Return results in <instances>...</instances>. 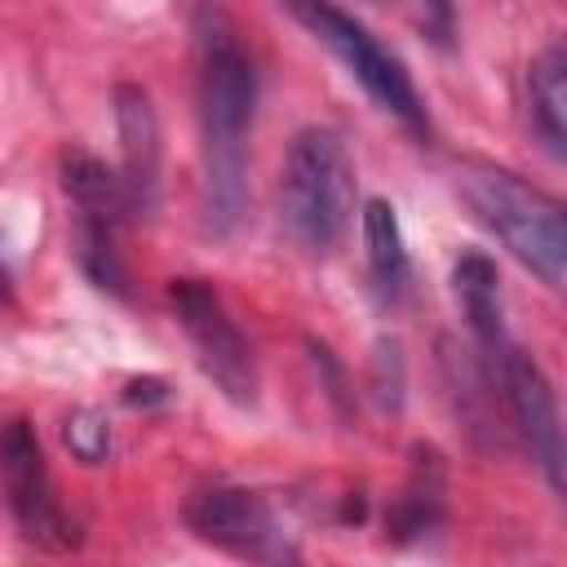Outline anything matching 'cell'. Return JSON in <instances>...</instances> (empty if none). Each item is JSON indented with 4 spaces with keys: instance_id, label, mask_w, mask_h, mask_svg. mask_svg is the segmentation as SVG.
I'll return each mask as SVG.
<instances>
[{
    "instance_id": "30bf717a",
    "label": "cell",
    "mask_w": 567,
    "mask_h": 567,
    "mask_svg": "<svg viewBox=\"0 0 567 567\" xmlns=\"http://www.w3.org/2000/svg\"><path fill=\"white\" fill-rule=\"evenodd\" d=\"M62 190L75 208V230H102L120 235V221L128 217V199L120 177L89 151H66L62 155Z\"/></svg>"
},
{
    "instance_id": "9a60e30c",
    "label": "cell",
    "mask_w": 567,
    "mask_h": 567,
    "mask_svg": "<svg viewBox=\"0 0 567 567\" xmlns=\"http://www.w3.org/2000/svg\"><path fill=\"white\" fill-rule=\"evenodd\" d=\"M62 439H66V447H71L84 465H97V461H106V452H111V430H106V421H102L93 408H75V412L66 416V425H62Z\"/></svg>"
},
{
    "instance_id": "2e32d148",
    "label": "cell",
    "mask_w": 567,
    "mask_h": 567,
    "mask_svg": "<svg viewBox=\"0 0 567 567\" xmlns=\"http://www.w3.org/2000/svg\"><path fill=\"white\" fill-rule=\"evenodd\" d=\"M124 399H128V403H159V399H164V381H155V377H146V381H128Z\"/></svg>"
},
{
    "instance_id": "8fae6325",
    "label": "cell",
    "mask_w": 567,
    "mask_h": 567,
    "mask_svg": "<svg viewBox=\"0 0 567 567\" xmlns=\"http://www.w3.org/2000/svg\"><path fill=\"white\" fill-rule=\"evenodd\" d=\"M452 284H456V297H461V310L470 319V332L478 337V350H496L501 341H509V328H505V310H501V279H496V266L483 257V252H465L452 270Z\"/></svg>"
},
{
    "instance_id": "5b68a950",
    "label": "cell",
    "mask_w": 567,
    "mask_h": 567,
    "mask_svg": "<svg viewBox=\"0 0 567 567\" xmlns=\"http://www.w3.org/2000/svg\"><path fill=\"white\" fill-rule=\"evenodd\" d=\"M168 306H173L186 341L195 346V359H199L204 377L230 403H239V408L257 403V359H252L248 337L226 315L221 297L204 279H173L168 284Z\"/></svg>"
},
{
    "instance_id": "7c38bea8",
    "label": "cell",
    "mask_w": 567,
    "mask_h": 567,
    "mask_svg": "<svg viewBox=\"0 0 567 567\" xmlns=\"http://www.w3.org/2000/svg\"><path fill=\"white\" fill-rule=\"evenodd\" d=\"M527 93H532V120L536 133L545 137V146L554 155H563L567 146V53L554 44L532 62L527 75Z\"/></svg>"
},
{
    "instance_id": "277c9868",
    "label": "cell",
    "mask_w": 567,
    "mask_h": 567,
    "mask_svg": "<svg viewBox=\"0 0 567 567\" xmlns=\"http://www.w3.org/2000/svg\"><path fill=\"white\" fill-rule=\"evenodd\" d=\"M284 9L363 84V93H368L377 106L394 111V115L408 120V124H421V102H416V89H412L403 62L390 58V53L368 35L363 22H354V18H350L346 9H337L332 0H284Z\"/></svg>"
},
{
    "instance_id": "ba28073f",
    "label": "cell",
    "mask_w": 567,
    "mask_h": 567,
    "mask_svg": "<svg viewBox=\"0 0 567 567\" xmlns=\"http://www.w3.org/2000/svg\"><path fill=\"white\" fill-rule=\"evenodd\" d=\"M186 527L235 558H292L270 505L248 487H204L186 501Z\"/></svg>"
},
{
    "instance_id": "7a4b0ae2",
    "label": "cell",
    "mask_w": 567,
    "mask_h": 567,
    "mask_svg": "<svg viewBox=\"0 0 567 567\" xmlns=\"http://www.w3.org/2000/svg\"><path fill=\"white\" fill-rule=\"evenodd\" d=\"M354 213V164L332 128H301L279 168V217L288 235L323 257L337 248Z\"/></svg>"
},
{
    "instance_id": "9c48e42d",
    "label": "cell",
    "mask_w": 567,
    "mask_h": 567,
    "mask_svg": "<svg viewBox=\"0 0 567 567\" xmlns=\"http://www.w3.org/2000/svg\"><path fill=\"white\" fill-rule=\"evenodd\" d=\"M115 128H120V155H124L120 186H124L128 213L151 217L159 204V120L142 84L115 89Z\"/></svg>"
},
{
    "instance_id": "3957f363",
    "label": "cell",
    "mask_w": 567,
    "mask_h": 567,
    "mask_svg": "<svg viewBox=\"0 0 567 567\" xmlns=\"http://www.w3.org/2000/svg\"><path fill=\"white\" fill-rule=\"evenodd\" d=\"M461 195L474 208V217L549 288H563L567 266V226L558 199L545 190L518 182L505 168H465Z\"/></svg>"
},
{
    "instance_id": "5bb4252c",
    "label": "cell",
    "mask_w": 567,
    "mask_h": 567,
    "mask_svg": "<svg viewBox=\"0 0 567 567\" xmlns=\"http://www.w3.org/2000/svg\"><path fill=\"white\" fill-rule=\"evenodd\" d=\"M439 505H443V465H439V452L434 447H416L412 478H408L403 501L390 514V527L399 536H421L439 518Z\"/></svg>"
},
{
    "instance_id": "52a82bcc",
    "label": "cell",
    "mask_w": 567,
    "mask_h": 567,
    "mask_svg": "<svg viewBox=\"0 0 567 567\" xmlns=\"http://www.w3.org/2000/svg\"><path fill=\"white\" fill-rule=\"evenodd\" d=\"M483 368H487V381L501 390V399H505L532 461L540 465L545 483L554 492H563V425H558V403H554L545 372L514 341L483 350Z\"/></svg>"
},
{
    "instance_id": "6da1fadb",
    "label": "cell",
    "mask_w": 567,
    "mask_h": 567,
    "mask_svg": "<svg viewBox=\"0 0 567 567\" xmlns=\"http://www.w3.org/2000/svg\"><path fill=\"white\" fill-rule=\"evenodd\" d=\"M195 89L204 137V217L221 235L244 213V137L257 111V75L230 31H199Z\"/></svg>"
},
{
    "instance_id": "8992f818",
    "label": "cell",
    "mask_w": 567,
    "mask_h": 567,
    "mask_svg": "<svg viewBox=\"0 0 567 567\" xmlns=\"http://www.w3.org/2000/svg\"><path fill=\"white\" fill-rule=\"evenodd\" d=\"M0 483H4V501L22 527V536L40 549H71L75 523L66 518V509L58 505L40 439L27 421H4L0 425Z\"/></svg>"
},
{
    "instance_id": "e0dca14e",
    "label": "cell",
    "mask_w": 567,
    "mask_h": 567,
    "mask_svg": "<svg viewBox=\"0 0 567 567\" xmlns=\"http://www.w3.org/2000/svg\"><path fill=\"white\" fill-rule=\"evenodd\" d=\"M421 4H425L430 22H434L439 40H447V31H452V0H421Z\"/></svg>"
},
{
    "instance_id": "4fadbf2b",
    "label": "cell",
    "mask_w": 567,
    "mask_h": 567,
    "mask_svg": "<svg viewBox=\"0 0 567 567\" xmlns=\"http://www.w3.org/2000/svg\"><path fill=\"white\" fill-rule=\"evenodd\" d=\"M363 244H368V266H372V279L385 297H394L408 279V248H403V230H399V217H394V204L372 195L363 204Z\"/></svg>"
}]
</instances>
